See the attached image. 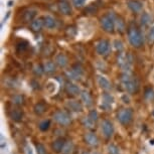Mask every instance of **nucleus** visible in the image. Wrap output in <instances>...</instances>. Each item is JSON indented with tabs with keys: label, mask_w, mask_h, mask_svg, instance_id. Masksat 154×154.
<instances>
[{
	"label": "nucleus",
	"mask_w": 154,
	"mask_h": 154,
	"mask_svg": "<svg viewBox=\"0 0 154 154\" xmlns=\"http://www.w3.org/2000/svg\"><path fill=\"white\" fill-rule=\"evenodd\" d=\"M36 152H37V154H48L45 147L43 146L42 144H37L36 145Z\"/></svg>",
	"instance_id": "nucleus-36"
},
{
	"label": "nucleus",
	"mask_w": 154,
	"mask_h": 154,
	"mask_svg": "<svg viewBox=\"0 0 154 154\" xmlns=\"http://www.w3.org/2000/svg\"><path fill=\"white\" fill-rule=\"evenodd\" d=\"M27 48V42H20L17 45V51H25V49Z\"/></svg>",
	"instance_id": "nucleus-39"
},
{
	"label": "nucleus",
	"mask_w": 154,
	"mask_h": 154,
	"mask_svg": "<svg viewBox=\"0 0 154 154\" xmlns=\"http://www.w3.org/2000/svg\"><path fill=\"white\" fill-rule=\"evenodd\" d=\"M118 120L121 124L123 125H128L133 119V112L131 109H122L118 113Z\"/></svg>",
	"instance_id": "nucleus-5"
},
{
	"label": "nucleus",
	"mask_w": 154,
	"mask_h": 154,
	"mask_svg": "<svg viewBox=\"0 0 154 154\" xmlns=\"http://www.w3.org/2000/svg\"><path fill=\"white\" fill-rule=\"evenodd\" d=\"M96 51L100 56H106L110 51V42L106 39H100L96 43Z\"/></svg>",
	"instance_id": "nucleus-7"
},
{
	"label": "nucleus",
	"mask_w": 154,
	"mask_h": 154,
	"mask_svg": "<svg viewBox=\"0 0 154 154\" xmlns=\"http://www.w3.org/2000/svg\"><path fill=\"white\" fill-rule=\"evenodd\" d=\"M65 144H66V140L63 138L60 137V138L56 139V140L53 142V144H51V148H53V150L54 151V152L60 153V152H62V151H63Z\"/></svg>",
	"instance_id": "nucleus-14"
},
{
	"label": "nucleus",
	"mask_w": 154,
	"mask_h": 154,
	"mask_svg": "<svg viewBox=\"0 0 154 154\" xmlns=\"http://www.w3.org/2000/svg\"><path fill=\"white\" fill-rule=\"evenodd\" d=\"M9 116L13 121L19 122L23 117V113L21 110H19V109H13L12 111L9 113Z\"/></svg>",
	"instance_id": "nucleus-22"
},
{
	"label": "nucleus",
	"mask_w": 154,
	"mask_h": 154,
	"mask_svg": "<svg viewBox=\"0 0 154 154\" xmlns=\"http://www.w3.org/2000/svg\"><path fill=\"white\" fill-rule=\"evenodd\" d=\"M98 84L102 89L104 90H109L111 88V83L107 78L103 77V75H99L98 77Z\"/></svg>",
	"instance_id": "nucleus-20"
},
{
	"label": "nucleus",
	"mask_w": 154,
	"mask_h": 154,
	"mask_svg": "<svg viewBox=\"0 0 154 154\" xmlns=\"http://www.w3.org/2000/svg\"><path fill=\"white\" fill-rule=\"evenodd\" d=\"M88 117L91 119L93 122H95L96 123V121L98 120V112L96 111V110H92V111H90Z\"/></svg>",
	"instance_id": "nucleus-35"
},
{
	"label": "nucleus",
	"mask_w": 154,
	"mask_h": 154,
	"mask_svg": "<svg viewBox=\"0 0 154 154\" xmlns=\"http://www.w3.org/2000/svg\"><path fill=\"white\" fill-rule=\"evenodd\" d=\"M92 154H99L98 152H94V153H92Z\"/></svg>",
	"instance_id": "nucleus-45"
},
{
	"label": "nucleus",
	"mask_w": 154,
	"mask_h": 154,
	"mask_svg": "<svg viewBox=\"0 0 154 154\" xmlns=\"http://www.w3.org/2000/svg\"><path fill=\"white\" fill-rule=\"evenodd\" d=\"M59 11L63 15H71L72 14V7L66 1H60L57 4Z\"/></svg>",
	"instance_id": "nucleus-13"
},
{
	"label": "nucleus",
	"mask_w": 154,
	"mask_h": 154,
	"mask_svg": "<svg viewBox=\"0 0 154 154\" xmlns=\"http://www.w3.org/2000/svg\"><path fill=\"white\" fill-rule=\"evenodd\" d=\"M102 132L106 138H111L114 134V126L109 120H104L102 122Z\"/></svg>",
	"instance_id": "nucleus-9"
},
{
	"label": "nucleus",
	"mask_w": 154,
	"mask_h": 154,
	"mask_svg": "<svg viewBox=\"0 0 154 154\" xmlns=\"http://www.w3.org/2000/svg\"><path fill=\"white\" fill-rule=\"evenodd\" d=\"M96 11H97L96 6H92V5H90V6H88V8L85 10V12L89 13V14H93V13H96Z\"/></svg>",
	"instance_id": "nucleus-40"
},
{
	"label": "nucleus",
	"mask_w": 154,
	"mask_h": 154,
	"mask_svg": "<svg viewBox=\"0 0 154 154\" xmlns=\"http://www.w3.org/2000/svg\"><path fill=\"white\" fill-rule=\"evenodd\" d=\"M141 24L142 25H147V24H149V23L151 22V16L149 15L148 13H143L142 14V16H141Z\"/></svg>",
	"instance_id": "nucleus-29"
},
{
	"label": "nucleus",
	"mask_w": 154,
	"mask_h": 154,
	"mask_svg": "<svg viewBox=\"0 0 154 154\" xmlns=\"http://www.w3.org/2000/svg\"><path fill=\"white\" fill-rule=\"evenodd\" d=\"M127 5L129 7V9L134 13L140 12L142 8H143V4L140 1H138V0H128Z\"/></svg>",
	"instance_id": "nucleus-11"
},
{
	"label": "nucleus",
	"mask_w": 154,
	"mask_h": 154,
	"mask_svg": "<svg viewBox=\"0 0 154 154\" xmlns=\"http://www.w3.org/2000/svg\"><path fill=\"white\" fill-rule=\"evenodd\" d=\"M36 13L37 11L36 10H33V9H28L24 12L23 14V19H24L25 22H32L34 17L36 16Z\"/></svg>",
	"instance_id": "nucleus-21"
},
{
	"label": "nucleus",
	"mask_w": 154,
	"mask_h": 154,
	"mask_svg": "<svg viewBox=\"0 0 154 154\" xmlns=\"http://www.w3.org/2000/svg\"><path fill=\"white\" fill-rule=\"evenodd\" d=\"M72 1L75 7H82L85 3V0H72Z\"/></svg>",
	"instance_id": "nucleus-41"
},
{
	"label": "nucleus",
	"mask_w": 154,
	"mask_h": 154,
	"mask_svg": "<svg viewBox=\"0 0 154 154\" xmlns=\"http://www.w3.org/2000/svg\"><path fill=\"white\" fill-rule=\"evenodd\" d=\"M80 95H81V100H82L83 103L85 104V106L91 107L93 105V98H92V96L89 92L82 91Z\"/></svg>",
	"instance_id": "nucleus-17"
},
{
	"label": "nucleus",
	"mask_w": 154,
	"mask_h": 154,
	"mask_svg": "<svg viewBox=\"0 0 154 154\" xmlns=\"http://www.w3.org/2000/svg\"><path fill=\"white\" fill-rule=\"evenodd\" d=\"M25 149H26V154H32V150H31V148L28 146V145H26Z\"/></svg>",
	"instance_id": "nucleus-43"
},
{
	"label": "nucleus",
	"mask_w": 154,
	"mask_h": 154,
	"mask_svg": "<svg viewBox=\"0 0 154 154\" xmlns=\"http://www.w3.org/2000/svg\"><path fill=\"white\" fill-rule=\"evenodd\" d=\"M11 4H12V1H9V2H8V5H9V6H11Z\"/></svg>",
	"instance_id": "nucleus-44"
},
{
	"label": "nucleus",
	"mask_w": 154,
	"mask_h": 154,
	"mask_svg": "<svg viewBox=\"0 0 154 154\" xmlns=\"http://www.w3.org/2000/svg\"><path fill=\"white\" fill-rule=\"evenodd\" d=\"M116 16L117 15H115L114 13L109 12L101 18V25L103 29L107 32H114Z\"/></svg>",
	"instance_id": "nucleus-3"
},
{
	"label": "nucleus",
	"mask_w": 154,
	"mask_h": 154,
	"mask_svg": "<svg viewBox=\"0 0 154 154\" xmlns=\"http://www.w3.org/2000/svg\"><path fill=\"white\" fill-rule=\"evenodd\" d=\"M128 38L129 42L134 48H140L144 42L143 34L136 25H130L128 28Z\"/></svg>",
	"instance_id": "nucleus-1"
},
{
	"label": "nucleus",
	"mask_w": 154,
	"mask_h": 154,
	"mask_svg": "<svg viewBox=\"0 0 154 154\" xmlns=\"http://www.w3.org/2000/svg\"><path fill=\"white\" fill-rule=\"evenodd\" d=\"M148 42L150 43H154V26L149 29V32H148Z\"/></svg>",
	"instance_id": "nucleus-38"
},
{
	"label": "nucleus",
	"mask_w": 154,
	"mask_h": 154,
	"mask_svg": "<svg viewBox=\"0 0 154 154\" xmlns=\"http://www.w3.org/2000/svg\"><path fill=\"white\" fill-rule=\"evenodd\" d=\"M113 103H114V98H113L112 95L108 94V93H105V94L102 96V105H101V107L103 109H105L106 111H109L110 108L112 107Z\"/></svg>",
	"instance_id": "nucleus-10"
},
{
	"label": "nucleus",
	"mask_w": 154,
	"mask_h": 154,
	"mask_svg": "<svg viewBox=\"0 0 154 154\" xmlns=\"http://www.w3.org/2000/svg\"><path fill=\"white\" fill-rule=\"evenodd\" d=\"M122 100L124 101V103H125V104H126V103H129V101H130V100H129V98L127 97V95H124L123 97H122Z\"/></svg>",
	"instance_id": "nucleus-42"
},
{
	"label": "nucleus",
	"mask_w": 154,
	"mask_h": 154,
	"mask_svg": "<svg viewBox=\"0 0 154 154\" xmlns=\"http://www.w3.org/2000/svg\"><path fill=\"white\" fill-rule=\"evenodd\" d=\"M84 75V69L80 65H75L72 68V69L69 72H68V77L69 79L78 81L82 78V75Z\"/></svg>",
	"instance_id": "nucleus-8"
},
{
	"label": "nucleus",
	"mask_w": 154,
	"mask_h": 154,
	"mask_svg": "<svg viewBox=\"0 0 154 154\" xmlns=\"http://www.w3.org/2000/svg\"><path fill=\"white\" fill-rule=\"evenodd\" d=\"M33 72L36 75H42L43 72H45V69H43V66H40V65H36L33 68Z\"/></svg>",
	"instance_id": "nucleus-34"
},
{
	"label": "nucleus",
	"mask_w": 154,
	"mask_h": 154,
	"mask_svg": "<svg viewBox=\"0 0 154 154\" xmlns=\"http://www.w3.org/2000/svg\"><path fill=\"white\" fill-rule=\"evenodd\" d=\"M83 125H84V126H85L86 128H89V129H94V127H95V122H93L89 117H86V118L83 120Z\"/></svg>",
	"instance_id": "nucleus-31"
},
{
	"label": "nucleus",
	"mask_w": 154,
	"mask_h": 154,
	"mask_svg": "<svg viewBox=\"0 0 154 154\" xmlns=\"http://www.w3.org/2000/svg\"><path fill=\"white\" fill-rule=\"evenodd\" d=\"M66 91L68 94L72 95V96H78L79 94H81V90L77 85L72 83H68L66 85Z\"/></svg>",
	"instance_id": "nucleus-18"
},
{
	"label": "nucleus",
	"mask_w": 154,
	"mask_h": 154,
	"mask_svg": "<svg viewBox=\"0 0 154 154\" xmlns=\"http://www.w3.org/2000/svg\"><path fill=\"white\" fill-rule=\"evenodd\" d=\"M51 127V121L49 120H43L39 123V129L42 131H48Z\"/></svg>",
	"instance_id": "nucleus-30"
},
{
	"label": "nucleus",
	"mask_w": 154,
	"mask_h": 154,
	"mask_svg": "<svg viewBox=\"0 0 154 154\" xmlns=\"http://www.w3.org/2000/svg\"><path fill=\"white\" fill-rule=\"evenodd\" d=\"M43 69H45V72H46V74H53V72H56V65L53 62H46L43 65Z\"/></svg>",
	"instance_id": "nucleus-25"
},
{
	"label": "nucleus",
	"mask_w": 154,
	"mask_h": 154,
	"mask_svg": "<svg viewBox=\"0 0 154 154\" xmlns=\"http://www.w3.org/2000/svg\"><path fill=\"white\" fill-rule=\"evenodd\" d=\"M121 83L123 85L124 89L129 94H134L138 91V82L130 72H125L121 77Z\"/></svg>",
	"instance_id": "nucleus-2"
},
{
	"label": "nucleus",
	"mask_w": 154,
	"mask_h": 154,
	"mask_svg": "<svg viewBox=\"0 0 154 154\" xmlns=\"http://www.w3.org/2000/svg\"><path fill=\"white\" fill-rule=\"evenodd\" d=\"M152 115H153V116H154V111H153V112H152Z\"/></svg>",
	"instance_id": "nucleus-46"
},
{
	"label": "nucleus",
	"mask_w": 154,
	"mask_h": 154,
	"mask_svg": "<svg viewBox=\"0 0 154 154\" xmlns=\"http://www.w3.org/2000/svg\"><path fill=\"white\" fill-rule=\"evenodd\" d=\"M145 98L149 101H153L154 100V90L151 88L147 89L146 91H145Z\"/></svg>",
	"instance_id": "nucleus-33"
},
{
	"label": "nucleus",
	"mask_w": 154,
	"mask_h": 154,
	"mask_svg": "<svg viewBox=\"0 0 154 154\" xmlns=\"http://www.w3.org/2000/svg\"><path fill=\"white\" fill-rule=\"evenodd\" d=\"M115 29H117L118 32L122 33L125 30V22L123 21V19L121 17L116 16L115 20Z\"/></svg>",
	"instance_id": "nucleus-24"
},
{
	"label": "nucleus",
	"mask_w": 154,
	"mask_h": 154,
	"mask_svg": "<svg viewBox=\"0 0 154 154\" xmlns=\"http://www.w3.org/2000/svg\"><path fill=\"white\" fill-rule=\"evenodd\" d=\"M107 150H108L109 154H120V149H119V147L115 144H109Z\"/></svg>",
	"instance_id": "nucleus-28"
},
{
	"label": "nucleus",
	"mask_w": 154,
	"mask_h": 154,
	"mask_svg": "<svg viewBox=\"0 0 154 154\" xmlns=\"http://www.w3.org/2000/svg\"><path fill=\"white\" fill-rule=\"evenodd\" d=\"M66 107H68L71 111H74V112H81L83 110L82 104H81L79 101H75V100L68 101V103H66Z\"/></svg>",
	"instance_id": "nucleus-15"
},
{
	"label": "nucleus",
	"mask_w": 154,
	"mask_h": 154,
	"mask_svg": "<svg viewBox=\"0 0 154 154\" xmlns=\"http://www.w3.org/2000/svg\"><path fill=\"white\" fill-rule=\"evenodd\" d=\"M31 29L33 31H39L42 29V27L43 26V19L42 18H38V19H34L32 22H31Z\"/></svg>",
	"instance_id": "nucleus-23"
},
{
	"label": "nucleus",
	"mask_w": 154,
	"mask_h": 154,
	"mask_svg": "<svg viewBox=\"0 0 154 154\" xmlns=\"http://www.w3.org/2000/svg\"><path fill=\"white\" fill-rule=\"evenodd\" d=\"M34 113H35L36 115H42L43 114V113L45 112V110H46V106H45V103H37L35 106H34Z\"/></svg>",
	"instance_id": "nucleus-26"
},
{
	"label": "nucleus",
	"mask_w": 154,
	"mask_h": 154,
	"mask_svg": "<svg viewBox=\"0 0 154 154\" xmlns=\"http://www.w3.org/2000/svg\"><path fill=\"white\" fill-rule=\"evenodd\" d=\"M72 150H74V144H72V141H66L65 146H63V149L62 151L63 154H72Z\"/></svg>",
	"instance_id": "nucleus-27"
},
{
	"label": "nucleus",
	"mask_w": 154,
	"mask_h": 154,
	"mask_svg": "<svg viewBox=\"0 0 154 154\" xmlns=\"http://www.w3.org/2000/svg\"><path fill=\"white\" fill-rule=\"evenodd\" d=\"M43 26L45 28H48V29H53L57 26V21L54 17L49 16V15H45L43 17Z\"/></svg>",
	"instance_id": "nucleus-16"
},
{
	"label": "nucleus",
	"mask_w": 154,
	"mask_h": 154,
	"mask_svg": "<svg viewBox=\"0 0 154 154\" xmlns=\"http://www.w3.org/2000/svg\"><path fill=\"white\" fill-rule=\"evenodd\" d=\"M56 63L60 68H66L69 63V60H68V57H66V54H57L56 57Z\"/></svg>",
	"instance_id": "nucleus-19"
},
{
	"label": "nucleus",
	"mask_w": 154,
	"mask_h": 154,
	"mask_svg": "<svg viewBox=\"0 0 154 154\" xmlns=\"http://www.w3.org/2000/svg\"><path fill=\"white\" fill-rule=\"evenodd\" d=\"M23 101H24V98L21 95H15L12 97V103L15 105H21L23 104Z\"/></svg>",
	"instance_id": "nucleus-32"
},
{
	"label": "nucleus",
	"mask_w": 154,
	"mask_h": 154,
	"mask_svg": "<svg viewBox=\"0 0 154 154\" xmlns=\"http://www.w3.org/2000/svg\"><path fill=\"white\" fill-rule=\"evenodd\" d=\"M54 121L57 122L60 125H63V126H66V125H69L72 121L69 115L65 111L56 112L54 115Z\"/></svg>",
	"instance_id": "nucleus-6"
},
{
	"label": "nucleus",
	"mask_w": 154,
	"mask_h": 154,
	"mask_svg": "<svg viewBox=\"0 0 154 154\" xmlns=\"http://www.w3.org/2000/svg\"><path fill=\"white\" fill-rule=\"evenodd\" d=\"M133 59L130 54L122 53L118 57V65L120 66L122 69H124L126 72H130V69L132 68Z\"/></svg>",
	"instance_id": "nucleus-4"
},
{
	"label": "nucleus",
	"mask_w": 154,
	"mask_h": 154,
	"mask_svg": "<svg viewBox=\"0 0 154 154\" xmlns=\"http://www.w3.org/2000/svg\"><path fill=\"white\" fill-rule=\"evenodd\" d=\"M85 141L87 144H89L90 146H98L99 145V139L97 137V135L93 132H88L85 134Z\"/></svg>",
	"instance_id": "nucleus-12"
},
{
	"label": "nucleus",
	"mask_w": 154,
	"mask_h": 154,
	"mask_svg": "<svg viewBox=\"0 0 154 154\" xmlns=\"http://www.w3.org/2000/svg\"><path fill=\"white\" fill-rule=\"evenodd\" d=\"M114 48H115L116 51H121L122 49H123V42H122L121 40H119V39H116L114 42Z\"/></svg>",
	"instance_id": "nucleus-37"
}]
</instances>
